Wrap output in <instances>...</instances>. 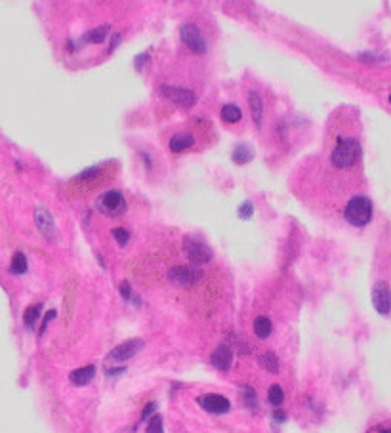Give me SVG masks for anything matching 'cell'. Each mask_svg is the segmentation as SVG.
Returning <instances> with one entry per match:
<instances>
[{"label":"cell","instance_id":"cell-26","mask_svg":"<svg viewBox=\"0 0 391 433\" xmlns=\"http://www.w3.org/2000/svg\"><path fill=\"white\" fill-rule=\"evenodd\" d=\"M120 294H122V298H124L126 302H132V304H136V306H140V296H136V294H134L128 283L120 284Z\"/></svg>","mask_w":391,"mask_h":433},{"label":"cell","instance_id":"cell-21","mask_svg":"<svg viewBox=\"0 0 391 433\" xmlns=\"http://www.w3.org/2000/svg\"><path fill=\"white\" fill-rule=\"evenodd\" d=\"M27 258H25L23 252H16L14 254V258H12V273H16V275H23L27 273Z\"/></svg>","mask_w":391,"mask_h":433},{"label":"cell","instance_id":"cell-5","mask_svg":"<svg viewBox=\"0 0 391 433\" xmlns=\"http://www.w3.org/2000/svg\"><path fill=\"white\" fill-rule=\"evenodd\" d=\"M97 208L107 216H120L126 210V201L120 191H107L97 198Z\"/></svg>","mask_w":391,"mask_h":433},{"label":"cell","instance_id":"cell-6","mask_svg":"<svg viewBox=\"0 0 391 433\" xmlns=\"http://www.w3.org/2000/svg\"><path fill=\"white\" fill-rule=\"evenodd\" d=\"M201 277H203V273L199 269L189 268V265H174L168 271V279L176 286H193L195 283L201 281Z\"/></svg>","mask_w":391,"mask_h":433},{"label":"cell","instance_id":"cell-16","mask_svg":"<svg viewBox=\"0 0 391 433\" xmlns=\"http://www.w3.org/2000/svg\"><path fill=\"white\" fill-rule=\"evenodd\" d=\"M271 330H273V324L267 317H256L254 319V332L259 340H266L271 336Z\"/></svg>","mask_w":391,"mask_h":433},{"label":"cell","instance_id":"cell-25","mask_svg":"<svg viewBox=\"0 0 391 433\" xmlns=\"http://www.w3.org/2000/svg\"><path fill=\"white\" fill-rule=\"evenodd\" d=\"M147 433H165V425H162V416L160 414H155L149 420Z\"/></svg>","mask_w":391,"mask_h":433},{"label":"cell","instance_id":"cell-14","mask_svg":"<svg viewBox=\"0 0 391 433\" xmlns=\"http://www.w3.org/2000/svg\"><path fill=\"white\" fill-rule=\"evenodd\" d=\"M248 105H250V113H252L254 122H256V126H259V124H262V118H264V99H262V95H259L256 90H250V92H248Z\"/></svg>","mask_w":391,"mask_h":433},{"label":"cell","instance_id":"cell-8","mask_svg":"<svg viewBox=\"0 0 391 433\" xmlns=\"http://www.w3.org/2000/svg\"><path fill=\"white\" fill-rule=\"evenodd\" d=\"M372 306L380 315L387 317L391 313V290L387 283L378 281L372 288Z\"/></svg>","mask_w":391,"mask_h":433},{"label":"cell","instance_id":"cell-29","mask_svg":"<svg viewBox=\"0 0 391 433\" xmlns=\"http://www.w3.org/2000/svg\"><path fill=\"white\" fill-rule=\"evenodd\" d=\"M155 409H156V403H147V407H145L143 412H141V422H145V420L155 412Z\"/></svg>","mask_w":391,"mask_h":433},{"label":"cell","instance_id":"cell-13","mask_svg":"<svg viewBox=\"0 0 391 433\" xmlns=\"http://www.w3.org/2000/svg\"><path fill=\"white\" fill-rule=\"evenodd\" d=\"M95 376V367L94 364H86V367H80V369L73 370L69 374V380L73 386H88Z\"/></svg>","mask_w":391,"mask_h":433},{"label":"cell","instance_id":"cell-15","mask_svg":"<svg viewBox=\"0 0 391 433\" xmlns=\"http://www.w3.org/2000/svg\"><path fill=\"white\" fill-rule=\"evenodd\" d=\"M195 145V140L191 134H176L170 140V151L172 153H183Z\"/></svg>","mask_w":391,"mask_h":433},{"label":"cell","instance_id":"cell-20","mask_svg":"<svg viewBox=\"0 0 391 433\" xmlns=\"http://www.w3.org/2000/svg\"><path fill=\"white\" fill-rule=\"evenodd\" d=\"M40 311H42V306L37 304V306H31L25 309V315H23V324L27 328H32L35 323H37V319L40 317Z\"/></svg>","mask_w":391,"mask_h":433},{"label":"cell","instance_id":"cell-24","mask_svg":"<svg viewBox=\"0 0 391 433\" xmlns=\"http://www.w3.org/2000/svg\"><path fill=\"white\" fill-rule=\"evenodd\" d=\"M241 397H243L244 405H248L250 409H254V407H256V391H254L250 386H243V387H241Z\"/></svg>","mask_w":391,"mask_h":433},{"label":"cell","instance_id":"cell-9","mask_svg":"<svg viewBox=\"0 0 391 433\" xmlns=\"http://www.w3.org/2000/svg\"><path fill=\"white\" fill-rule=\"evenodd\" d=\"M180 35H181L183 44H185L191 52H195V54H204V52H206V42H204L203 35L199 31V27H195V25H191V23L183 25Z\"/></svg>","mask_w":391,"mask_h":433},{"label":"cell","instance_id":"cell-3","mask_svg":"<svg viewBox=\"0 0 391 433\" xmlns=\"http://www.w3.org/2000/svg\"><path fill=\"white\" fill-rule=\"evenodd\" d=\"M183 250L187 254V258L195 265H206L212 261V250L210 246L204 243L203 239H197V237L189 235L183 239Z\"/></svg>","mask_w":391,"mask_h":433},{"label":"cell","instance_id":"cell-2","mask_svg":"<svg viewBox=\"0 0 391 433\" xmlns=\"http://www.w3.org/2000/svg\"><path fill=\"white\" fill-rule=\"evenodd\" d=\"M344 216L347 223H351L355 227H363L368 221L372 220V201L365 195H357L353 197L347 205H345Z\"/></svg>","mask_w":391,"mask_h":433},{"label":"cell","instance_id":"cell-27","mask_svg":"<svg viewBox=\"0 0 391 433\" xmlns=\"http://www.w3.org/2000/svg\"><path fill=\"white\" fill-rule=\"evenodd\" d=\"M113 237H115V241H117L120 246H124V244L130 241V233H128V229H124V227L113 229Z\"/></svg>","mask_w":391,"mask_h":433},{"label":"cell","instance_id":"cell-7","mask_svg":"<svg viewBox=\"0 0 391 433\" xmlns=\"http://www.w3.org/2000/svg\"><path fill=\"white\" fill-rule=\"evenodd\" d=\"M197 403L201 405V409L210 412V414H225L231 410V403L225 399L223 395L218 393H204L201 397H197Z\"/></svg>","mask_w":391,"mask_h":433},{"label":"cell","instance_id":"cell-32","mask_svg":"<svg viewBox=\"0 0 391 433\" xmlns=\"http://www.w3.org/2000/svg\"><path fill=\"white\" fill-rule=\"evenodd\" d=\"M122 370L124 369H115V370H107V374H111V376H117V374H120V372H122Z\"/></svg>","mask_w":391,"mask_h":433},{"label":"cell","instance_id":"cell-18","mask_svg":"<svg viewBox=\"0 0 391 433\" xmlns=\"http://www.w3.org/2000/svg\"><path fill=\"white\" fill-rule=\"evenodd\" d=\"M258 361H259V364L267 370V372H271V374H277V372H279V359H277V355L271 353V351L264 353Z\"/></svg>","mask_w":391,"mask_h":433},{"label":"cell","instance_id":"cell-4","mask_svg":"<svg viewBox=\"0 0 391 433\" xmlns=\"http://www.w3.org/2000/svg\"><path fill=\"white\" fill-rule=\"evenodd\" d=\"M145 346V342L141 338H134V340H126L122 344H118L117 347H113L109 353H107V361L111 362H124L128 359H132L134 355L141 351Z\"/></svg>","mask_w":391,"mask_h":433},{"label":"cell","instance_id":"cell-19","mask_svg":"<svg viewBox=\"0 0 391 433\" xmlns=\"http://www.w3.org/2000/svg\"><path fill=\"white\" fill-rule=\"evenodd\" d=\"M252 157H254V153L248 145H237L233 151V160L237 164H244V162H250Z\"/></svg>","mask_w":391,"mask_h":433},{"label":"cell","instance_id":"cell-34","mask_svg":"<svg viewBox=\"0 0 391 433\" xmlns=\"http://www.w3.org/2000/svg\"><path fill=\"white\" fill-rule=\"evenodd\" d=\"M389 103H391V94H389Z\"/></svg>","mask_w":391,"mask_h":433},{"label":"cell","instance_id":"cell-10","mask_svg":"<svg viewBox=\"0 0 391 433\" xmlns=\"http://www.w3.org/2000/svg\"><path fill=\"white\" fill-rule=\"evenodd\" d=\"M160 92L165 97H168L172 103L176 105H180L183 109H189V107H193L197 102L195 94L191 92V90H185V88H178V86H162L160 88Z\"/></svg>","mask_w":391,"mask_h":433},{"label":"cell","instance_id":"cell-1","mask_svg":"<svg viewBox=\"0 0 391 433\" xmlns=\"http://www.w3.org/2000/svg\"><path fill=\"white\" fill-rule=\"evenodd\" d=\"M361 157V145L355 138H338V143L332 155H330V160L336 168H351Z\"/></svg>","mask_w":391,"mask_h":433},{"label":"cell","instance_id":"cell-31","mask_svg":"<svg viewBox=\"0 0 391 433\" xmlns=\"http://www.w3.org/2000/svg\"><path fill=\"white\" fill-rule=\"evenodd\" d=\"M275 418H277L279 422H284V418H286V414H284V412H281V410H277V412H275Z\"/></svg>","mask_w":391,"mask_h":433},{"label":"cell","instance_id":"cell-12","mask_svg":"<svg viewBox=\"0 0 391 433\" xmlns=\"http://www.w3.org/2000/svg\"><path fill=\"white\" fill-rule=\"evenodd\" d=\"M210 362L214 369L221 370V372H227V370L231 369V364H233V351H231V347L225 346V344L218 346L214 349V353H212Z\"/></svg>","mask_w":391,"mask_h":433},{"label":"cell","instance_id":"cell-17","mask_svg":"<svg viewBox=\"0 0 391 433\" xmlns=\"http://www.w3.org/2000/svg\"><path fill=\"white\" fill-rule=\"evenodd\" d=\"M221 120H225V122H231V124H235V122H239L241 120V117H243V113H241V109L237 107V105H233V103H227V105H223L221 107Z\"/></svg>","mask_w":391,"mask_h":433},{"label":"cell","instance_id":"cell-23","mask_svg":"<svg viewBox=\"0 0 391 433\" xmlns=\"http://www.w3.org/2000/svg\"><path fill=\"white\" fill-rule=\"evenodd\" d=\"M109 35V25H102V27H97L94 31H90L84 37V40H90V42H94V44H100L105 40V37Z\"/></svg>","mask_w":391,"mask_h":433},{"label":"cell","instance_id":"cell-33","mask_svg":"<svg viewBox=\"0 0 391 433\" xmlns=\"http://www.w3.org/2000/svg\"><path fill=\"white\" fill-rule=\"evenodd\" d=\"M380 433H391V429H380Z\"/></svg>","mask_w":391,"mask_h":433},{"label":"cell","instance_id":"cell-22","mask_svg":"<svg viewBox=\"0 0 391 433\" xmlns=\"http://www.w3.org/2000/svg\"><path fill=\"white\" fill-rule=\"evenodd\" d=\"M267 401L271 403L273 407H281L282 401H284V393H282V387L273 384V386L267 389Z\"/></svg>","mask_w":391,"mask_h":433},{"label":"cell","instance_id":"cell-11","mask_svg":"<svg viewBox=\"0 0 391 433\" xmlns=\"http://www.w3.org/2000/svg\"><path fill=\"white\" fill-rule=\"evenodd\" d=\"M35 223H37V227H39L40 235L44 237V239H48V241H54L55 223H54L52 214L48 212L46 208H37V210H35Z\"/></svg>","mask_w":391,"mask_h":433},{"label":"cell","instance_id":"cell-28","mask_svg":"<svg viewBox=\"0 0 391 433\" xmlns=\"http://www.w3.org/2000/svg\"><path fill=\"white\" fill-rule=\"evenodd\" d=\"M252 214H254V206H252L250 201L243 203V205H241V208H239V218L248 220V218H252Z\"/></svg>","mask_w":391,"mask_h":433},{"label":"cell","instance_id":"cell-30","mask_svg":"<svg viewBox=\"0 0 391 433\" xmlns=\"http://www.w3.org/2000/svg\"><path fill=\"white\" fill-rule=\"evenodd\" d=\"M55 313H57V311H55V309H52V311H48V317L46 319H44V323H42V328H40V336H42V334H44V332H46V326L48 324H50V321H54L55 319Z\"/></svg>","mask_w":391,"mask_h":433}]
</instances>
